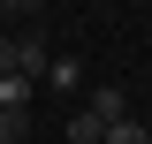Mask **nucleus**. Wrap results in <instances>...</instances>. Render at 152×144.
Masks as SVG:
<instances>
[{"label": "nucleus", "instance_id": "1", "mask_svg": "<svg viewBox=\"0 0 152 144\" xmlns=\"http://www.w3.org/2000/svg\"><path fill=\"white\" fill-rule=\"evenodd\" d=\"M8 61H15V76H31V84H46V68H53V38L38 31V23H23V31L8 38Z\"/></svg>", "mask_w": 152, "mask_h": 144}, {"label": "nucleus", "instance_id": "2", "mask_svg": "<svg viewBox=\"0 0 152 144\" xmlns=\"http://www.w3.org/2000/svg\"><path fill=\"white\" fill-rule=\"evenodd\" d=\"M84 106H91L99 121H122V114H129V91H122V84H91V91H84Z\"/></svg>", "mask_w": 152, "mask_h": 144}, {"label": "nucleus", "instance_id": "3", "mask_svg": "<svg viewBox=\"0 0 152 144\" xmlns=\"http://www.w3.org/2000/svg\"><path fill=\"white\" fill-rule=\"evenodd\" d=\"M99 137H107V121H99L91 106H76L69 114V144H99Z\"/></svg>", "mask_w": 152, "mask_h": 144}, {"label": "nucleus", "instance_id": "4", "mask_svg": "<svg viewBox=\"0 0 152 144\" xmlns=\"http://www.w3.org/2000/svg\"><path fill=\"white\" fill-rule=\"evenodd\" d=\"M46 84H53V91H76V84H84V61H76V53H53Z\"/></svg>", "mask_w": 152, "mask_h": 144}, {"label": "nucleus", "instance_id": "5", "mask_svg": "<svg viewBox=\"0 0 152 144\" xmlns=\"http://www.w3.org/2000/svg\"><path fill=\"white\" fill-rule=\"evenodd\" d=\"M99 144H152V129L137 121V114H122V121H107V137Z\"/></svg>", "mask_w": 152, "mask_h": 144}, {"label": "nucleus", "instance_id": "6", "mask_svg": "<svg viewBox=\"0 0 152 144\" xmlns=\"http://www.w3.org/2000/svg\"><path fill=\"white\" fill-rule=\"evenodd\" d=\"M38 8H46V0H0V15H15V23H31Z\"/></svg>", "mask_w": 152, "mask_h": 144}, {"label": "nucleus", "instance_id": "7", "mask_svg": "<svg viewBox=\"0 0 152 144\" xmlns=\"http://www.w3.org/2000/svg\"><path fill=\"white\" fill-rule=\"evenodd\" d=\"M0 144H8V137H0Z\"/></svg>", "mask_w": 152, "mask_h": 144}]
</instances>
